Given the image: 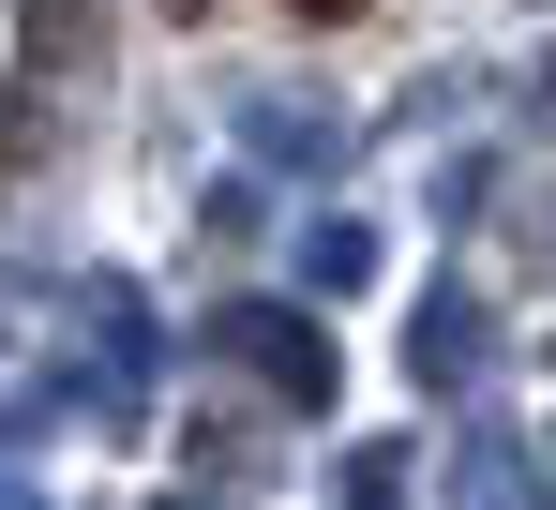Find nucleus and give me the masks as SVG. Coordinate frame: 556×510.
I'll use <instances>...</instances> for the list:
<instances>
[{
    "label": "nucleus",
    "mask_w": 556,
    "mask_h": 510,
    "mask_svg": "<svg viewBox=\"0 0 556 510\" xmlns=\"http://www.w3.org/2000/svg\"><path fill=\"white\" fill-rule=\"evenodd\" d=\"M286 15H301V30H346V15H362V0H286Z\"/></svg>",
    "instance_id": "f257e3e1"
}]
</instances>
